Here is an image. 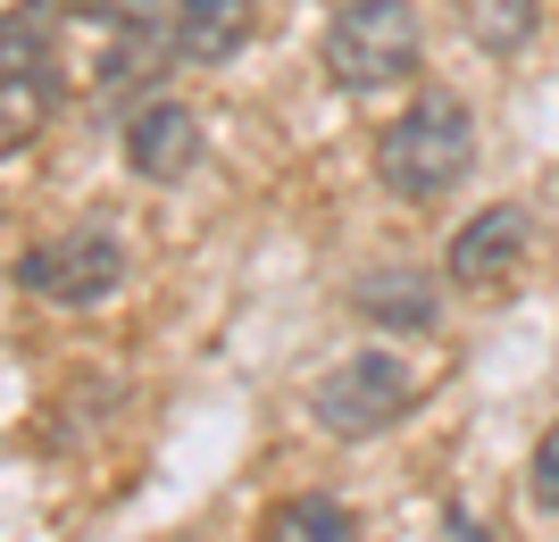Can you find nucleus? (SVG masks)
<instances>
[{
    "label": "nucleus",
    "instance_id": "1",
    "mask_svg": "<svg viewBox=\"0 0 559 542\" xmlns=\"http://www.w3.org/2000/svg\"><path fill=\"white\" fill-rule=\"evenodd\" d=\"M476 176V109L460 93H418L384 134H376V184L409 201V209H435Z\"/></svg>",
    "mask_w": 559,
    "mask_h": 542
},
{
    "label": "nucleus",
    "instance_id": "8",
    "mask_svg": "<svg viewBox=\"0 0 559 542\" xmlns=\"http://www.w3.org/2000/svg\"><path fill=\"white\" fill-rule=\"evenodd\" d=\"M259 9L251 0H185L176 9V59L185 68H234V50L251 43Z\"/></svg>",
    "mask_w": 559,
    "mask_h": 542
},
{
    "label": "nucleus",
    "instance_id": "10",
    "mask_svg": "<svg viewBox=\"0 0 559 542\" xmlns=\"http://www.w3.org/2000/svg\"><path fill=\"white\" fill-rule=\"evenodd\" d=\"M259 542H359V518L334 493H293L259 518Z\"/></svg>",
    "mask_w": 559,
    "mask_h": 542
},
{
    "label": "nucleus",
    "instance_id": "6",
    "mask_svg": "<svg viewBox=\"0 0 559 542\" xmlns=\"http://www.w3.org/2000/svg\"><path fill=\"white\" fill-rule=\"evenodd\" d=\"M126 167H134L142 184H185L192 167H201V109L192 100H167V93H151L126 118Z\"/></svg>",
    "mask_w": 559,
    "mask_h": 542
},
{
    "label": "nucleus",
    "instance_id": "3",
    "mask_svg": "<svg viewBox=\"0 0 559 542\" xmlns=\"http://www.w3.org/2000/svg\"><path fill=\"white\" fill-rule=\"evenodd\" d=\"M409 409H418V376H409L393 351H350L309 384V418H318V434H334V443L393 434Z\"/></svg>",
    "mask_w": 559,
    "mask_h": 542
},
{
    "label": "nucleus",
    "instance_id": "4",
    "mask_svg": "<svg viewBox=\"0 0 559 542\" xmlns=\"http://www.w3.org/2000/svg\"><path fill=\"white\" fill-rule=\"evenodd\" d=\"M117 284H126V242L109 226H75V234L17 251V292H34L50 309H100Z\"/></svg>",
    "mask_w": 559,
    "mask_h": 542
},
{
    "label": "nucleus",
    "instance_id": "13",
    "mask_svg": "<svg viewBox=\"0 0 559 542\" xmlns=\"http://www.w3.org/2000/svg\"><path fill=\"white\" fill-rule=\"evenodd\" d=\"M526 501L543 518H559V425H543L535 450H526Z\"/></svg>",
    "mask_w": 559,
    "mask_h": 542
},
{
    "label": "nucleus",
    "instance_id": "5",
    "mask_svg": "<svg viewBox=\"0 0 559 542\" xmlns=\"http://www.w3.org/2000/svg\"><path fill=\"white\" fill-rule=\"evenodd\" d=\"M526 242H535V217L518 209V201H492V209H476L460 234H451L443 276L460 284V292H492V284H510L518 267H526Z\"/></svg>",
    "mask_w": 559,
    "mask_h": 542
},
{
    "label": "nucleus",
    "instance_id": "7",
    "mask_svg": "<svg viewBox=\"0 0 559 542\" xmlns=\"http://www.w3.org/2000/svg\"><path fill=\"white\" fill-rule=\"evenodd\" d=\"M350 309L384 334H426L443 317V276H435V267H409V260H384V267H368V276L350 284Z\"/></svg>",
    "mask_w": 559,
    "mask_h": 542
},
{
    "label": "nucleus",
    "instance_id": "9",
    "mask_svg": "<svg viewBox=\"0 0 559 542\" xmlns=\"http://www.w3.org/2000/svg\"><path fill=\"white\" fill-rule=\"evenodd\" d=\"M451 17L485 59H518L543 34V0H451Z\"/></svg>",
    "mask_w": 559,
    "mask_h": 542
},
{
    "label": "nucleus",
    "instance_id": "12",
    "mask_svg": "<svg viewBox=\"0 0 559 542\" xmlns=\"http://www.w3.org/2000/svg\"><path fill=\"white\" fill-rule=\"evenodd\" d=\"M0 75H50V0H9V17H0Z\"/></svg>",
    "mask_w": 559,
    "mask_h": 542
},
{
    "label": "nucleus",
    "instance_id": "11",
    "mask_svg": "<svg viewBox=\"0 0 559 542\" xmlns=\"http://www.w3.org/2000/svg\"><path fill=\"white\" fill-rule=\"evenodd\" d=\"M176 9L185 0H75V17L117 34V43H167L176 50Z\"/></svg>",
    "mask_w": 559,
    "mask_h": 542
},
{
    "label": "nucleus",
    "instance_id": "2",
    "mask_svg": "<svg viewBox=\"0 0 559 542\" xmlns=\"http://www.w3.org/2000/svg\"><path fill=\"white\" fill-rule=\"evenodd\" d=\"M326 59L334 93H401V84H418V59H426V25L409 0H334L326 17Z\"/></svg>",
    "mask_w": 559,
    "mask_h": 542
}]
</instances>
